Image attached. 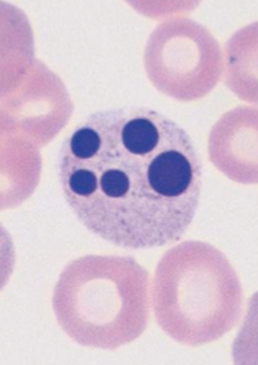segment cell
Segmentation results:
<instances>
[{
    "instance_id": "1",
    "label": "cell",
    "mask_w": 258,
    "mask_h": 365,
    "mask_svg": "<svg viewBox=\"0 0 258 365\" xmlns=\"http://www.w3.org/2000/svg\"><path fill=\"white\" fill-rule=\"evenodd\" d=\"M64 200L93 235L124 250L177 243L201 200L203 165L191 135L158 110L87 116L63 142Z\"/></svg>"
},
{
    "instance_id": "2",
    "label": "cell",
    "mask_w": 258,
    "mask_h": 365,
    "mask_svg": "<svg viewBox=\"0 0 258 365\" xmlns=\"http://www.w3.org/2000/svg\"><path fill=\"white\" fill-rule=\"evenodd\" d=\"M53 311L81 346L117 350L148 329L150 274L130 256L76 258L58 279Z\"/></svg>"
},
{
    "instance_id": "3",
    "label": "cell",
    "mask_w": 258,
    "mask_h": 365,
    "mask_svg": "<svg viewBox=\"0 0 258 365\" xmlns=\"http://www.w3.org/2000/svg\"><path fill=\"white\" fill-rule=\"evenodd\" d=\"M243 287L222 250L185 240L166 250L155 269L151 303L166 335L187 346L222 339L238 326Z\"/></svg>"
},
{
    "instance_id": "4",
    "label": "cell",
    "mask_w": 258,
    "mask_h": 365,
    "mask_svg": "<svg viewBox=\"0 0 258 365\" xmlns=\"http://www.w3.org/2000/svg\"><path fill=\"white\" fill-rule=\"evenodd\" d=\"M143 66L150 82L167 98L196 101L222 79L220 43L207 27L188 17H170L148 37Z\"/></svg>"
},
{
    "instance_id": "5",
    "label": "cell",
    "mask_w": 258,
    "mask_h": 365,
    "mask_svg": "<svg viewBox=\"0 0 258 365\" xmlns=\"http://www.w3.org/2000/svg\"><path fill=\"white\" fill-rule=\"evenodd\" d=\"M210 160L240 184L257 182V110L239 106L220 118L210 133Z\"/></svg>"
}]
</instances>
